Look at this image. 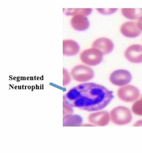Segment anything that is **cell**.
Masks as SVG:
<instances>
[{"label":"cell","mask_w":142,"mask_h":153,"mask_svg":"<svg viewBox=\"0 0 142 153\" xmlns=\"http://www.w3.org/2000/svg\"><path fill=\"white\" fill-rule=\"evenodd\" d=\"M113 92L94 83L80 84L70 90L63 97L64 103L71 107L93 112L105 108L113 99Z\"/></svg>","instance_id":"1"},{"label":"cell","mask_w":142,"mask_h":153,"mask_svg":"<svg viewBox=\"0 0 142 153\" xmlns=\"http://www.w3.org/2000/svg\"><path fill=\"white\" fill-rule=\"evenodd\" d=\"M110 117L114 123L119 126L129 123L132 119V113L129 109L122 106L113 109L111 111Z\"/></svg>","instance_id":"2"},{"label":"cell","mask_w":142,"mask_h":153,"mask_svg":"<svg viewBox=\"0 0 142 153\" xmlns=\"http://www.w3.org/2000/svg\"><path fill=\"white\" fill-rule=\"evenodd\" d=\"M71 74L74 80L79 82H88L93 78L94 76L93 69L83 65L75 66L71 70Z\"/></svg>","instance_id":"3"},{"label":"cell","mask_w":142,"mask_h":153,"mask_svg":"<svg viewBox=\"0 0 142 153\" xmlns=\"http://www.w3.org/2000/svg\"><path fill=\"white\" fill-rule=\"evenodd\" d=\"M80 59L85 65L95 66L101 63L103 54L99 51L92 48L83 51L80 54Z\"/></svg>","instance_id":"4"},{"label":"cell","mask_w":142,"mask_h":153,"mask_svg":"<svg viewBox=\"0 0 142 153\" xmlns=\"http://www.w3.org/2000/svg\"><path fill=\"white\" fill-rule=\"evenodd\" d=\"M117 95L119 99L126 102H132L137 100L140 97L138 89L132 85H126L118 89Z\"/></svg>","instance_id":"5"},{"label":"cell","mask_w":142,"mask_h":153,"mask_svg":"<svg viewBox=\"0 0 142 153\" xmlns=\"http://www.w3.org/2000/svg\"><path fill=\"white\" fill-rule=\"evenodd\" d=\"M132 79L131 73L124 69H119L114 71L109 77L111 82L117 86L126 85L130 82Z\"/></svg>","instance_id":"6"},{"label":"cell","mask_w":142,"mask_h":153,"mask_svg":"<svg viewBox=\"0 0 142 153\" xmlns=\"http://www.w3.org/2000/svg\"><path fill=\"white\" fill-rule=\"evenodd\" d=\"M124 55L128 61L134 63L142 62V46L135 44L129 47L125 51Z\"/></svg>","instance_id":"7"},{"label":"cell","mask_w":142,"mask_h":153,"mask_svg":"<svg viewBox=\"0 0 142 153\" xmlns=\"http://www.w3.org/2000/svg\"><path fill=\"white\" fill-rule=\"evenodd\" d=\"M92 48L99 51L103 55L110 53L113 50L114 45L110 39L102 37L96 39L93 42Z\"/></svg>","instance_id":"8"},{"label":"cell","mask_w":142,"mask_h":153,"mask_svg":"<svg viewBox=\"0 0 142 153\" xmlns=\"http://www.w3.org/2000/svg\"><path fill=\"white\" fill-rule=\"evenodd\" d=\"M110 120L109 113L106 111H99L92 113L88 117L91 123L98 126H105L109 124Z\"/></svg>","instance_id":"9"},{"label":"cell","mask_w":142,"mask_h":153,"mask_svg":"<svg viewBox=\"0 0 142 153\" xmlns=\"http://www.w3.org/2000/svg\"><path fill=\"white\" fill-rule=\"evenodd\" d=\"M120 31L125 36L129 38L137 37L141 33L137 23L133 22H125L121 26Z\"/></svg>","instance_id":"10"},{"label":"cell","mask_w":142,"mask_h":153,"mask_svg":"<svg viewBox=\"0 0 142 153\" xmlns=\"http://www.w3.org/2000/svg\"><path fill=\"white\" fill-rule=\"evenodd\" d=\"M71 23L73 29L78 31H83L88 29L90 26L88 19L83 16H73Z\"/></svg>","instance_id":"11"},{"label":"cell","mask_w":142,"mask_h":153,"mask_svg":"<svg viewBox=\"0 0 142 153\" xmlns=\"http://www.w3.org/2000/svg\"><path fill=\"white\" fill-rule=\"evenodd\" d=\"M80 46L76 42L71 39H65L63 41L64 55L71 56L78 53Z\"/></svg>","instance_id":"12"},{"label":"cell","mask_w":142,"mask_h":153,"mask_svg":"<svg viewBox=\"0 0 142 153\" xmlns=\"http://www.w3.org/2000/svg\"><path fill=\"white\" fill-rule=\"evenodd\" d=\"M122 13L127 18L137 20L142 16V9H122Z\"/></svg>","instance_id":"13"},{"label":"cell","mask_w":142,"mask_h":153,"mask_svg":"<svg viewBox=\"0 0 142 153\" xmlns=\"http://www.w3.org/2000/svg\"><path fill=\"white\" fill-rule=\"evenodd\" d=\"M91 9H68L66 11L65 14L67 16H88L91 14Z\"/></svg>","instance_id":"14"},{"label":"cell","mask_w":142,"mask_h":153,"mask_svg":"<svg viewBox=\"0 0 142 153\" xmlns=\"http://www.w3.org/2000/svg\"><path fill=\"white\" fill-rule=\"evenodd\" d=\"M132 111L134 114L142 116V95L132 105Z\"/></svg>","instance_id":"15"},{"label":"cell","mask_w":142,"mask_h":153,"mask_svg":"<svg viewBox=\"0 0 142 153\" xmlns=\"http://www.w3.org/2000/svg\"><path fill=\"white\" fill-rule=\"evenodd\" d=\"M63 79L64 85L69 84L71 81V77H70L69 73L67 70L64 68L63 69Z\"/></svg>","instance_id":"16"},{"label":"cell","mask_w":142,"mask_h":153,"mask_svg":"<svg viewBox=\"0 0 142 153\" xmlns=\"http://www.w3.org/2000/svg\"><path fill=\"white\" fill-rule=\"evenodd\" d=\"M97 10L100 13L106 14L114 13L115 11L117 10V9H97Z\"/></svg>","instance_id":"17"},{"label":"cell","mask_w":142,"mask_h":153,"mask_svg":"<svg viewBox=\"0 0 142 153\" xmlns=\"http://www.w3.org/2000/svg\"><path fill=\"white\" fill-rule=\"evenodd\" d=\"M137 24L139 29L142 31V16L139 18Z\"/></svg>","instance_id":"18"},{"label":"cell","mask_w":142,"mask_h":153,"mask_svg":"<svg viewBox=\"0 0 142 153\" xmlns=\"http://www.w3.org/2000/svg\"><path fill=\"white\" fill-rule=\"evenodd\" d=\"M142 126V120H139V121L136 122L134 125V126Z\"/></svg>","instance_id":"19"}]
</instances>
